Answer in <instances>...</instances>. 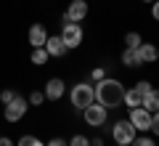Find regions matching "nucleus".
Masks as SVG:
<instances>
[{
	"label": "nucleus",
	"mask_w": 159,
	"mask_h": 146,
	"mask_svg": "<svg viewBox=\"0 0 159 146\" xmlns=\"http://www.w3.org/2000/svg\"><path fill=\"white\" fill-rule=\"evenodd\" d=\"M48 51L45 48H32V64L34 67H43V64H48Z\"/></svg>",
	"instance_id": "obj_16"
},
{
	"label": "nucleus",
	"mask_w": 159,
	"mask_h": 146,
	"mask_svg": "<svg viewBox=\"0 0 159 146\" xmlns=\"http://www.w3.org/2000/svg\"><path fill=\"white\" fill-rule=\"evenodd\" d=\"M16 146H45V144H43L37 135H21V138L16 141Z\"/></svg>",
	"instance_id": "obj_18"
},
{
	"label": "nucleus",
	"mask_w": 159,
	"mask_h": 146,
	"mask_svg": "<svg viewBox=\"0 0 159 146\" xmlns=\"http://www.w3.org/2000/svg\"><path fill=\"white\" fill-rule=\"evenodd\" d=\"M122 64H125V67H130V69L143 67L141 59H138V51H135V48H125V51H122Z\"/></svg>",
	"instance_id": "obj_14"
},
{
	"label": "nucleus",
	"mask_w": 159,
	"mask_h": 146,
	"mask_svg": "<svg viewBox=\"0 0 159 146\" xmlns=\"http://www.w3.org/2000/svg\"><path fill=\"white\" fill-rule=\"evenodd\" d=\"M58 37L64 40V45H66V51H72V48H80L82 45V37H85V32H82V27L74 21H64L61 27V35Z\"/></svg>",
	"instance_id": "obj_4"
},
{
	"label": "nucleus",
	"mask_w": 159,
	"mask_h": 146,
	"mask_svg": "<svg viewBox=\"0 0 159 146\" xmlns=\"http://www.w3.org/2000/svg\"><path fill=\"white\" fill-rule=\"evenodd\" d=\"M135 90H138L141 96H146L148 90H154V88H151V82H148V80H138V82H135Z\"/></svg>",
	"instance_id": "obj_22"
},
{
	"label": "nucleus",
	"mask_w": 159,
	"mask_h": 146,
	"mask_svg": "<svg viewBox=\"0 0 159 146\" xmlns=\"http://www.w3.org/2000/svg\"><path fill=\"white\" fill-rule=\"evenodd\" d=\"M45 146H69V141H64V138H51Z\"/></svg>",
	"instance_id": "obj_27"
},
{
	"label": "nucleus",
	"mask_w": 159,
	"mask_h": 146,
	"mask_svg": "<svg viewBox=\"0 0 159 146\" xmlns=\"http://www.w3.org/2000/svg\"><path fill=\"white\" fill-rule=\"evenodd\" d=\"M0 146H16V144H13V141L8 138V135H3V138H0Z\"/></svg>",
	"instance_id": "obj_28"
},
{
	"label": "nucleus",
	"mask_w": 159,
	"mask_h": 146,
	"mask_svg": "<svg viewBox=\"0 0 159 146\" xmlns=\"http://www.w3.org/2000/svg\"><path fill=\"white\" fill-rule=\"evenodd\" d=\"M43 93H45L48 101H61L64 93H66V85H64L61 77H51V80L45 82V88H43Z\"/></svg>",
	"instance_id": "obj_9"
},
{
	"label": "nucleus",
	"mask_w": 159,
	"mask_h": 146,
	"mask_svg": "<svg viewBox=\"0 0 159 146\" xmlns=\"http://www.w3.org/2000/svg\"><path fill=\"white\" fill-rule=\"evenodd\" d=\"M117 146H119V144H117Z\"/></svg>",
	"instance_id": "obj_30"
},
{
	"label": "nucleus",
	"mask_w": 159,
	"mask_h": 146,
	"mask_svg": "<svg viewBox=\"0 0 159 146\" xmlns=\"http://www.w3.org/2000/svg\"><path fill=\"white\" fill-rule=\"evenodd\" d=\"M135 135H138V130L133 128L130 120H119L111 128V138H114V144H119V146H130L133 141H135Z\"/></svg>",
	"instance_id": "obj_3"
},
{
	"label": "nucleus",
	"mask_w": 159,
	"mask_h": 146,
	"mask_svg": "<svg viewBox=\"0 0 159 146\" xmlns=\"http://www.w3.org/2000/svg\"><path fill=\"white\" fill-rule=\"evenodd\" d=\"M151 19H154V21H159V0H154V3H151Z\"/></svg>",
	"instance_id": "obj_26"
},
{
	"label": "nucleus",
	"mask_w": 159,
	"mask_h": 146,
	"mask_svg": "<svg viewBox=\"0 0 159 146\" xmlns=\"http://www.w3.org/2000/svg\"><path fill=\"white\" fill-rule=\"evenodd\" d=\"M13 98H16V93H13V90H8V88L0 93V104H3V106H6L8 101H13Z\"/></svg>",
	"instance_id": "obj_24"
},
{
	"label": "nucleus",
	"mask_w": 159,
	"mask_h": 146,
	"mask_svg": "<svg viewBox=\"0 0 159 146\" xmlns=\"http://www.w3.org/2000/svg\"><path fill=\"white\" fill-rule=\"evenodd\" d=\"M103 77H106V69H103V67H96V69L90 72V80H93V82H98V80H103Z\"/></svg>",
	"instance_id": "obj_23"
},
{
	"label": "nucleus",
	"mask_w": 159,
	"mask_h": 146,
	"mask_svg": "<svg viewBox=\"0 0 159 146\" xmlns=\"http://www.w3.org/2000/svg\"><path fill=\"white\" fill-rule=\"evenodd\" d=\"M27 109H29V101L21 98V96H16L13 101H8L6 106H3V117H6V122H19V120L27 114Z\"/></svg>",
	"instance_id": "obj_5"
},
{
	"label": "nucleus",
	"mask_w": 159,
	"mask_h": 146,
	"mask_svg": "<svg viewBox=\"0 0 159 146\" xmlns=\"http://www.w3.org/2000/svg\"><path fill=\"white\" fill-rule=\"evenodd\" d=\"M141 101H143V96L138 93L135 88H130V90H125V98H122V104H125L127 109H135V106H141Z\"/></svg>",
	"instance_id": "obj_15"
},
{
	"label": "nucleus",
	"mask_w": 159,
	"mask_h": 146,
	"mask_svg": "<svg viewBox=\"0 0 159 146\" xmlns=\"http://www.w3.org/2000/svg\"><path fill=\"white\" fill-rule=\"evenodd\" d=\"M130 146H157V141L148 138V135H135V141H133Z\"/></svg>",
	"instance_id": "obj_20"
},
{
	"label": "nucleus",
	"mask_w": 159,
	"mask_h": 146,
	"mask_svg": "<svg viewBox=\"0 0 159 146\" xmlns=\"http://www.w3.org/2000/svg\"><path fill=\"white\" fill-rule=\"evenodd\" d=\"M88 11H90L88 0H72V3H69V8H66V13H64V21H74V24H80V21H85Z\"/></svg>",
	"instance_id": "obj_7"
},
{
	"label": "nucleus",
	"mask_w": 159,
	"mask_h": 146,
	"mask_svg": "<svg viewBox=\"0 0 159 146\" xmlns=\"http://www.w3.org/2000/svg\"><path fill=\"white\" fill-rule=\"evenodd\" d=\"M27 40H29V45H32V48H43V45H45V40H48V29L43 27V24H32V27H29V32H27Z\"/></svg>",
	"instance_id": "obj_10"
},
{
	"label": "nucleus",
	"mask_w": 159,
	"mask_h": 146,
	"mask_svg": "<svg viewBox=\"0 0 159 146\" xmlns=\"http://www.w3.org/2000/svg\"><path fill=\"white\" fill-rule=\"evenodd\" d=\"M69 146H90V141L85 138V135H72V138H69Z\"/></svg>",
	"instance_id": "obj_21"
},
{
	"label": "nucleus",
	"mask_w": 159,
	"mask_h": 146,
	"mask_svg": "<svg viewBox=\"0 0 159 146\" xmlns=\"http://www.w3.org/2000/svg\"><path fill=\"white\" fill-rule=\"evenodd\" d=\"M69 101H72V106L80 109V112H82L85 106H90V104L96 101L93 85H90V82H77V85H72V90H69Z\"/></svg>",
	"instance_id": "obj_2"
},
{
	"label": "nucleus",
	"mask_w": 159,
	"mask_h": 146,
	"mask_svg": "<svg viewBox=\"0 0 159 146\" xmlns=\"http://www.w3.org/2000/svg\"><path fill=\"white\" fill-rule=\"evenodd\" d=\"M141 106L146 109V112H159V90H148L146 96H143V101H141Z\"/></svg>",
	"instance_id": "obj_13"
},
{
	"label": "nucleus",
	"mask_w": 159,
	"mask_h": 146,
	"mask_svg": "<svg viewBox=\"0 0 159 146\" xmlns=\"http://www.w3.org/2000/svg\"><path fill=\"white\" fill-rule=\"evenodd\" d=\"M82 117H85V122L90 125V128H101V125L109 120V109H106V106H101L98 101H93L90 106L82 109Z\"/></svg>",
	"instance_id": "obj_6"
},
{
	"label": "nucleus",
	"mask_w": 159,
	"mask_h": 146,
	"mask_svg": "<svg viewBox=\"0 0 159 146\" xmlns=\"http://www.w3.org/2000/svg\"><path fill=\"white\" fill-rule=\"evenodd\" d=\"M143 3H154V0H143Z\"/></svg>",
	"instance_id": "obj_29"
},
{
	"label": "nucleus",
	"mask_w": 159,
	"mask_h": 146,
	"mask_svg": "<svg viewBox=\"0 0 159 146\" xmlns=\"http://www.w3.org/2000/svg\"><path fill=\"white\" fill-rule=\"evenodd\" d=\"M43 48H45L48 56H53V59H61L64 53H66V45H64V40L58 37V35H48V40H45Z\"/></svg>",
	"instance_id": "obj_11"
},
{
	"label": "nucleus",
	"mask_w": 159,
	"mask_h": 146,
	"mask_svg": "<svg viewBox=\"0 0 159 146\" xmlns=\"http://www.w3.org/2000/svg\"><path fill=\"white\" fill-rule=\"evenodd\" d=\"M43 101H45V93L43 90H32L29 93V106H40Z\"/></svg>",
	"instance_id": "obj_19"
},
{
	"label": "nucleus",
	"mask_w": 159,
	"mask_h": 146,
	"mask_svg": "<svg viewBox=\"0 0 159 146\" xmlns=\"http://www.w3.org/2000/svg\"><path fill=\"white\" fill-rule=\"evenodd\" d=\"M93 93H96V101L106 109H117L122 106V98H125V85L114 77H103L93 85Z\"/></svg>",
	"instance_id": "obj_1"
},
{
	"label": "nucleus",
	"mask_w": 159,
	"mask_h": 146,
	"mask_svg": "<svg viewBox=\"0 0 159 146\" xmlns=\"http://www.w3.org/2000/svg\"><path fill=\"white\" fill-rule=\"evenodd\" d=\"M127 120H130L133 128L141 130V133H148V130H151V112H146L143 106L130 109V117H127Z\"/></svg>",
	"instance_id": "obj_8"
},
{
	"label": "nucleus",
	"mask_w": 159,
	"mask_h": 146,
	"mask_svg": "<svg viewBox=\"0 0 159 146\" xmlns=\"http://www.w3.org/2000/svg\"><path fill=\"white\" fill-rule=\"evenodd\" d=\"M141 43H143L141 32H127V35H125V45H127V48H138Z\"/></svg>",
	"instance_id": "obj_17"
},
{
	"label": "nucleus",
	"mask_w": 159,
	"mask_h": 146,
	"mask_svg": "<svg viewBox=\"0 0 159 146\" xmlns=\"http://www.w3.org/2000/svg\"><path fill=\"white\" fill-rule=\"evenodd\" d=\"M135 51H138V59H141V64H154V61L159 59V48H157L154 43H141Z\"/></svg>",
	"instance_id": "obj_12"
},
{
	"label": "nucleus",
	"mask_w": 159,
	"mask_h": 146,
	"mask_svg": "<svg viewBox=\"0 0 159 146\" xmlns=\"http://www.w3.org/2000/svg\"><path fill=\"white\" fill-rule=\"evenodd\" d=\"M151 130H154V135H159V112L151 114Z\"/></svg>",
	"instance_id": "obj_25"
}]
</instances>
